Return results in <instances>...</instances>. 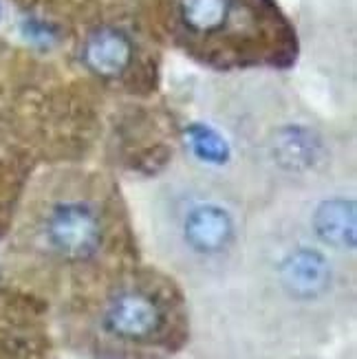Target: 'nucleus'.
Masks as SVG:
<instances>
[{
	"instance_id": "obj_6",
	"label": "nucleus",
	"mask_w": 357,
	"mask_h": 359,
	"mask_svg": "<svg viewBox=\"0 0 357 359\" xmlns=\"http://www.w3.org/2000/svg\"><path fill=\"white\" fill-rule=\"evenodd\" d=\"M274 159L283 170H291V172H304L311 170L320 154V142L318 137L302 126H287L278 130L274 137Z\"/></svg>"
},
{
	"instance_id": "obj_9",
	"label": "nucleus",
	"mask_w": 357,
	"mask_h": 359,
	"mask_svg": "<svg viewBox=\"0 0 357 359\" xmlns=\"http://www.w3.org/2000/svg\"><path fill=\"white\" fill-rule=\"evenodd\" d=\"M185 142H188L194 157L203 163L223 165L229 159L227 142L214 128L206 126V123H192V126L185 130Z\"/></svg>"
},
{
	"instance_id": "obj_8",
	"label": "nucleus",
	"mask_w": 357,
	"mask_h": 359,
	"mask_svg": "<svg viewBox=\"0 0 357 359\" xmlns=\"http://www.w3.org/2000/svg\"><path fill=\"white\" fill-rule=\"evenodd\" d=\"M179 13L194 34H214L229 20L231 0H179Z\"/></svg>"
},
{
	"instance_id": "obj_7",
	"label": "nucleus",
	"mask_w": 357,
	"mask_h": 359,
	"mask_svg": "<svg viewBox=\"0 0 357 359\" xmlns=\"http://www.w3.org/2000/svg\"><path fill=\"white\" fill-rule=\"evenodd\" d=\"M318 236L339 249L355 247V205L346 198H331L318 205L314 214Z\"/></svg>"
},
{
	"instance_id": "obj_2",
	"label": "nucleus",
	"mask_w": 357,
	"mask_h": 359,
	"mask_svg": "<svg viewBox=\"0 0 357 359\" xmlns=\"http://www.w3.org/2000/svg\"><path fill=\"white\" fill-rule=\"evenodd\" d=\"M106 329L121 339H148L161 329L163 313L146 293H121L106 311Z\"/></svg>"
},
{
	"instance_id": "obj_3",
	"label": "nucleus",
	"mask_w": 357,
	"mask_h": 359,
	"mask_svg": "<svg viewBox=\"0 0 357 359\" xmlns=\"http://www.w3.org/2000/svg\"><path fill=\"white\" fill-rule=\"evenodd\" d=\"M234 223L227 210L214 203H198L183 221V236L192 249L201 254H214L229 243Z\"/></svg>"
},
{
	"instance_id": "obj_1",
	"label": "nucleus",
	"mask_w": 357,
	"mask_h": 359,
	"mask_svg": "<svg viewBox=\"0 0 357 359\" xmlns=\"http://www.w3.org/2000/svg\"><path fill=\"white\" fill-rule=\"evenodd\" d=\"M46 241L67 258L93 256L102 241L97 212L80 201L60 203L46 218Z\"/></svg>"
},
{
	"instance_id": "obj_5",
	"label": "nucleus",
	"mask_w": 357,
	"mask_h": 359,
	"mask_svg": "<svg viewBox=\"0 0 357 359\" xmlns=\"http://www.w3.org/2000/svg\"><path fill=\"white\" fill-rule=\"evenodd\" d=\"M133 60V42L119 29L104 27L93 31L84 44V62L97 75L115 77L128 69Z\"/></svg>"
},
{
	"instance_id": "obj_4",
	"label": "nucleus",
	"mask_w": 357,
	"mask_h": 359,
	"mask_svg": "<svg viewBox=\"0 0 357 359\" xmlns=\"http://www.w3.org/2000/svg\"><path fill=\"white\" fill-rule=\"evenodd\" d=\"M281 280L289 293L298 298H318L329 289L331 283V267L329 260L316 249H296L289 254L281 267Z\"/></svg>"
}]
</instances>
